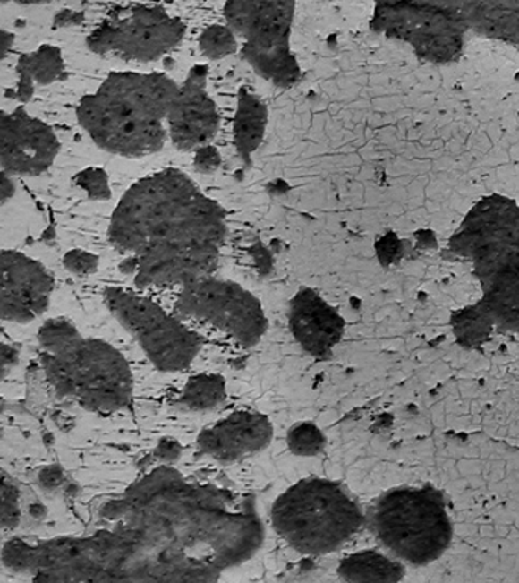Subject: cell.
<instances>
[{
	"label": "cell",
	"instance_id": "cell-22",
	"mask_svg": "<svg viewBox=\"0 0 519 583\" xmlns=\"http://www.w3.org/2000/svg\"><path fill=\"white\" fill-rule=\"evenodd\" d=\"M17 72L21 76L19 98L30 99L34 84H52L64 73V61L61 50L55 46H41L28 56H21Z\"/></svg>",
	"mask_w": 519,
	"mask_h": 583
},
{
	"label": "cell",
	"instance_id": "cell-15",
	"mask_svg": "<svg viewBox=\"0 0 519 583\" xmlns=\"http://www.w3.org/2000/svg\"><path fill=\"white\" fill-rule=\"evenodd\" d=\"M272 438L274 425L265 414L239 410L202 430L198 447L216 462L233 464L261 453L269 447Z\"/></svg>",
	"mask_w": 519,
	"mask_h": 583
},
{
	"label": "cell",
	"instance_id": "cell-23",
	"mask_svg": "<svg viewBox=\"0 0 519 583\" xmlns=\"http://www.w3.org/2000/svg\"><path fill=\"white\" fill-rule=\"evenodd\" d=\"M451 327L455 339L464 348H477L489 340L495 324L488 310L477 301L475 304L457 310L451 318Z\"/></svg>",
	"mask_w": 519,
	"mask_h": 583
},
{
	"label": "cell",
	"instance_id": "cell-16",
	"mask_svg": "<svg viewBox=\"0 0 519 583\" xmlns=\"http://www.w3.org/2000/svg\"><path fill=\"white\" fill-rule=\"evenodd\" d=\"M172 140L181 150L202 148L219 128V113L207 90V69L196 65L180 85L167 119Z\"/></svg>",
	"mask_w": 519,
	"mask_h": 583
},
{
	"label": "cell",
	"instance_id": "cell-12",
	"mask_svg": "<svg viewBox=\"0 0 519 583\" xmlns=\"http://www.w3.org/2000/svg\"><path fill=\"white\" fill-rule=\"evenodd\" d=\"M519 242V205L505 194H490L470 210L448 242L449 253L471 261Z\"/></svg>",
	"mask_w": 519,
	"mask_h": 583
},
{
	"label": "cell",
	"instance_id": "cell-29",
	"mask_svg": "<svg viewBox=\"0 0 519 583\" xmlns=\"http://www.w3.org/2000/svg\"><path fill=\"white\" fill-rule=\"evenodd\" d=\"M21 519L19 493L14 484L0 480V524L5 527H15Z\"/></svg>",
	"mask_w": 519,
	"mask_h": 583
},
{
	"label": "cell",
	"instance_id": "cell-27",
	"mask_svg": "<svg viewBox=\"0 0 519 583\" xmlns=\"http://www.w3.org/2000/svg\"><path fill=\"white\" fill-rule=\"evenodd\" d=\"M289 447L300 456H313L322 451L325 447V436L315 424L302 423L290 430Z\"/></svg>",
	"mask_w": 519,
	"mask_h": 583
},
{
	"label": "cell",
	"instance_id": "cell-26",
	"mask_svg": "<svg viewBox=\"0 0 519 583\" xmlns=\"http://www.w3.org/2000/svg\"><path fill=\"white\" fill-rule=\"evenodd\" d=\"M200 50L211 60L230 56L237 47V39L228 26L215 25L204 30L200 39Z\"/></svg>",
	"mask_w": 519,
	"mask_h": 583
},
{
	"label": "cell",
	"instance_id": "cell-9",
	"mask_svg": "<svg viewBox=\"0 0 519 583\" xmlns=\"http://www.w3.org/2000/svg\"><path fill=\"white\" fill-rule=\"evenodd\" d=\"M106 303L155 368L163 373H180L200 356V336L148 296L110 287L106 290Z\"/></svg>",
	"mask_w": 519,
	"mask_h": 583
},
{
	"label": "cell",
	"instance_id": "cell-11",
	"mask_svg": "<svg viewBox=\"0 0 519 583\" xmlns=\"http://www.w3.org/2000/svg\"><path fill=\"white\" fill-rule=\"evenodd\" d=\"M176 307L185 316L230 334L248 348L259 344L268 330V318L259 298L230 279L210 275L184 286Z\"/></svg>",
	"mask_w": 519,
	"mask_h": 583
},
{
	"label": "cell",
	"instance_id": "cell-7",
	"mask_svg": "<svg viewBox=\"0 0 519 583\" xmlns=\"http://www.w3.org/2000/svg\"><path fill=\"white\" fill-rule=\"evenodd\" d=\"M225 19L243 39L242 56L251 67L277 87H292L300 80V65L290 46L295 19L294 2H228Z\"/></svg>",
	"mask_w": 519,
	"mask_h": 583
},
{
	"label": "cell",
	"instance_id": "cell-21",
	"mask_svg": "<svg viewBox=\"0 0 519 583\" xmlns=\"http://www.w3.org/2000/svg\"><path fill=\"white\" fill-rule=\"evenodd\" d=\"M268 107L259 96L242 90L234 117V143L240 159L250 163L265 137Z\"/></svg>",
	"mask_w": 519,
	"mask_h": 583
},
{
	"label": "cell",
	"instance_id": "cell-25",
	"mask_svg": "<svg viewBox=\"0 0 519 583\" xmlns=\"http://www.w3.org/2000/svg\"><path fill=\"white\" fill-rule=\"evenodd\" d=\"M2 561L8 569L17 573H36L38 549L21 539H13L2 550Z\"/></svg>",
	"mask_w": 519,
	"mask_h": 583
},
{
	"label": "cell",
	"instance_id": "cell-31",
	"mask_svg": "<svg viewBox=\"0 0 519 583\" xmlns=\"http://www.w3.org/2000/svg\"><path fill=\"white\" fill-rule=\"evenodd\" d=\"M64 266L65 270H71L73 274H93L99 266V259H98V255L89 253V251H69L64 255Z\"/></svg>",
	"mask_w": 519,
	"mask_h": 583
},
{
	"label": "cell",
	"instance_id": "cell-18",
	"mask_svg": "<svg viewBox=\"0 0 519 583\" xmlns=\"http://www.w3.org/2000/svg\"><path fill=\"white\" fill-rule=\"evenodd\" d=\"M466 30L519 47V0L457 2Z\"/></svg>",
	"mask_w": 519,
	"mask_h": 583
},
{
	"label": "cell",
	"instance_id": "cell-30",
	"mask_svg": "<svg viewBox=\"0 0 519 583\" xmlns=\"http://www.w3.org/2000/svg\"><path fill=\"white\" fill-rule=\"evenodd\" d=\"M76 183L87 192L93 200H106L110 196V184L106 174L102 169H85L76 175Z\"/></svg>",
	"mask_w": 519,
	"mask_h": 583
},
{
	"label": "cell",
	"instance_id": "cell-2",
	"mask_svg": "<svg viewBox=\"0 0 519 583\" xmlns=\"http://www.w3.org/2000/svg\"><path fill=\"white\" fill-rule=\"evenodd\" d=\"M135 285L184 286L210 277L226 237L225 213L181 170L166 169L131 185L108 228Z\"/></svg>",
	"mask_w": 519,
	"mask_h": 583
},
{
	"label": "cell",
	"instance_id": "cell-34",
	"mask_svg": "<svg viewBox=\"0 0 519 583\" xmlns=\"http://www.w3.org/2000/svg\"><path fill=\"white\" fill-rule=\"evenodd\" d=\"M80 21V13H75V11H63L56 15V25L58 26L76 25Z\"/></svg>",
	"mask_w": 519,
	"mask_h": 583
},
{
	"label": "cell",
	"instance_id": "cell-4",
	"mask_svg": "<svg viewBox=\"0 0 519 583\" xmlns=\"http://www.w3.org/2000/svg\"><path fill=\"white\" fill-rule=\"evenodd\" d=\"M275 532L289 547L307 556L333 553L365 523V515L344 486L333 480H300L275 500L270 512Z\"/></svg>",
	"mask_w": 519,
	"mask_h": 583
},
{
	"label": "cell",
	"instance_id": "cell-13",
	"mask_svg": "<svg viewBox=\"0 0 519 583\" xmlns=\"http://www.w3.org/2000/svg\"><path fill=\"white\" fill-rule=\"evenodd\" d=\"M60 140L43 120L26 111H0V166L6 174L38 175L60 152Z\"/></svg>",
	"mask_w": 519,
	"mask_h": 583
},
{
	"label": "cell",
	"instance_id": "cell-1",
	"mask_svg": "<svg viewBox=\"0 0 519 583\" xmlns=\"http://www.w3.org/2000/svg\"><path fill=\"white\" fill-rule=\"evenodd\" d=\"M108 517L117 521L128 583H217L265 541L263 521L245 499L170 468L146 474Z\"/></svg>",
	"mask_w": 519,
	"mask_h": 583
},
{
	"label": "cell",
	"instance_id": "cell-3",
	"mask_svg": "<svg viewBox=\"0 0 519 583\" xmlns=\"http://www.w3.org/2000/svg\"><path fill=\"white\" fill-rule=\"evenodd\" d=\"M180 85L163 73L115 72L81 99L78 122L96 145L122 157L154 154Z\"/></svg>",
	"mask_w": 519,
	"mask_h": 583
},
{
	"label": "cell",
	"instance_id": "cell-14",
	"mask_svg": "<svg viewBox=\"0 0 519 583\" xmlns=\"http://www.w3.org/2000/svg\"><path fill=\"white\" fill-rule=\"evenodd\" d=\"M54 277L28 255L0 250V320L30 322L49 307Z\"/></svg>",
	"mask_w": 519,
	"mask_h": 583
},
{
	"label": "cell",
	"instance_id": "cell-5",
	"mask_svg": "<svg viewBox=\"0 0 519 583\" xmlns=\"http://www.w3.org/2000/svg\"><path fill=\"white\" fill-rule=\"evenodd\" d=\"M370 523L389 554L413 567L442 558L455 535L442 495L424 486H403L383 493L374 504Z\"/></svg>",
	"mask_w": 519,
	"mask_h": 583
},
{
	"label": "cell",
	"instance_id": "cell-19",
	"mask_svg": "<svg viewBox=\"0 0 519 583\" xmlns=\"http://www.w3.org/2000/svg\"><path fill=\"white\" fill-rule=\"evenodd\" d=\"M480 303L488 310L495 329L519 331V270H505L480 279Z\"/></svg>",
	"mask_w": 519,
	"mask_h": 583
},
{
	"label": "cell",
	"instance_id": "cell-8",
	"mask_svg": "<svg viewBox=\"0 0 519 583\" xmlns=\"http://www.w3.org/2000/svg\"><path fill=\"white\" fill-rule=\"evenodd\" d=\"M370 28L403 41L421 60L448 64L459 60L468 32L457 2H387L375 6Z\"/></svg>",
	"mask_w": 519,
	"mask_h": 583
},
{
	"label": "cell",
	"instance_id": "cell-17",
	"mask_svg": "<svg viewBox=\"0 0 519 583\" xmlns=\"http://www.w3.org/2000/svg\"><path fill=\"white\" fill-rule=\"evenodd\" d=\"M290 331L305 353L327 359L344 338L345 321L318 292L301 289L290 301Z\"/></svg>",
	"mask_w": 519,
	"mask_h": 583
},
{
	"label": "cell",
	"instance_id": "cell-6",
	"mask_svg": "<svg viewBox=\"0 0 519 583\" xmlns=\"http://www.w3.org/2000/svg\"><path fill=\"white\" fill-rule=\"evenodd\" d=\"M43 366L56 390L98 414L125 409L134 394V375L125 356L104 340L81 333L54 353H43Z\"/></svg>",
	"mask_w": 519,
	"mask_h": 583
},
{
	"label": "cell",
	"instance_id": "cell-24",
	"mask_svg": "<svg viewBox=\"0 0 519 583\" xmlns=\"http://www.w3.org/2000/svg\"><path fill=\"white\" fill-rule=\"evenodd\" d=\"M226 399V386L219 375H193L185 383L180 403L191 412H208L219 407Z\"/></svg>",
	"mask_w": 519,
	"mask_h": 583
},
{
	"label": "cell",
	"instance_id": "cell-32",
	"mask_svg": "<svg viewBox=\"0 0 519 583\" xmlns=\"http://www.w3.org/2000/svg\"><path fill=\"white\" fill-rule=\"evenodd\" d=\"M220 165V155L211 146H202L196 154V167L202 172H213Z\"/></svg>",
	"mask_w": 519,
	"mask_h": 583
},
{
	"label": "cell",
	"instance_id": "cell-33",
	"mask_svg": "<svg viewBox=\"0 0 519 583\" xmlns=\"http://www.w3.org/2000/svg\"><path fill=\"white\" fill-rule=\"evenodd\" d=\"M14 194V184L6 172H0V205L5 204Z\"/></svg>",
	"mask_w": 519,
	"mask_h": 583
},
{
	"label": "cell",
	"instance_id": "cell-20",
	"mask_svg": "<svg viewBox=\"0 0 519 583\" xmlns=\"http://www.w3.org/2000/svg\"><path fill=\"white\" fill-rule=\"evenodd\" d=\"M337 573L345 583H401L404 563L379 550H360L345 556Z\"/></svg>",
	"mask_w": 519,
	"mask_h": 583
},
{
	"label": "cell",
	"instance_id": "cell-10",
	"mask_svg": "<svg viewBox=\"0 0 519 583\" xmlns=\"http://www.w3.org/2000/svg\"><path fill=\"white\" fill-rule=\"evenodd\" d=\"M183 21L158 6L132 5L111 13L87 45L100 56L154 61L175 49L184 37Z\"/></svg>",
	"mask_w": 519,
	"mask_h": 583
},
{
	"label": "cell",
	"instance_id": "cell-35",
	"mask_svg": "<svg viewBox=\"0 0 519 583\" xmlns=\"http://www.w3.org/2000/svg\"><path fill=\"white\" fill-rule=\"evenodd\" d=\"M61 471L60 469H55V468H49L46 469L45 473H43V484H45L46 488L49 486V488H54L55 484H60L61 482Z\"/></svg>",
	"mask_w": 519,
	"mask_h": 583
},
{
	"label": "cell",
	"instance_id": "cell-36",
	"mask_svg": "<svg viewBox=\"0 0 519 583\" xmlns=\"http://www.w3.org/2000/svg\"><path fill=\"white\" fill-rule=\"evenodd\" d=\"M13 41H14L13 34L6 32V30H0V60L5 58L8 50H10L11 46H13Z\"/></svg>",
	"mask_w": 519,
	"mask_h": 583
},
{
	"label": "cell",
	"instance_id": "cell-28",
	"mask_svg": "<svg viewBox=\"0 0 519 583\" xmlns=\"http://www.w3.org/2000/svg\"><path fill=\"white\" fill-rule=\"evenodd\" d=\"M80 331L75 325L65 320H50L41 327L38 333L43 353H54L56 349L63 348L72 339H75Z\"/></svg>",
	"mask_w": 519,
	"mask_h": 583
}]
</instances>
